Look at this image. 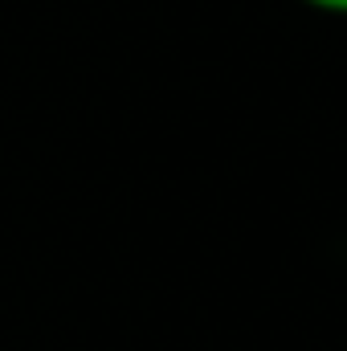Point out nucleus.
Masks as SVG:
<instances>
[{"instance_id":"1","label":"nucleus","mask_w":347,"mask_h":351,"mask_svg":"<svg viewBox=\"0 0 347 351\" xmlns=\"http://www.w3.org/2000/svg\"><path fill=\"white\" fill-rule=\"evenodd\" d=\"M302 4H311L319 12H339V16H347V0H302Z\"/></svg>"}]
</instances>
